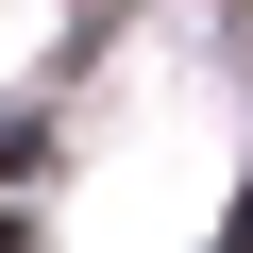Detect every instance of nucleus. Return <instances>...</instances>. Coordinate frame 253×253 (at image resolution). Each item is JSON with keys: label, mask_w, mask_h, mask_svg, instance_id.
Masks as SVG:
<instances>
[]
</instances>
